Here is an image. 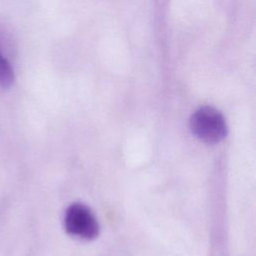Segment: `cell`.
I'll list each match as a JSON object with an SVG mask.
<instances>
[{
	"label": "cell",
	"instance_id": "6da1fadb",
	"mask_svg": "<svg viewBox=\"0 0 256 256\" xmlns=\"http://www.w3.org/2000/svg\"><path fill=\"white\" fill-rule=\"evenodd\" d=\"M190 128L198 139L209 144L220 142L227 133L223 115L210 106L201 107L193 113L190 118Z\"/></svg>",
	"mask_w": 256,
	"mask_h": 256
},
{
	"label": "cell",
	"instance_id": "7a4b0ae2",
	"mask_svg": "<svg viewBox=\"0 0 256 256\" xmlns=\"http://www.w3.org/2000/svg\"><path fill=\"white\" fill-rule=\"evenodd\" d=\"M66 231L76 237L91 240L98 236L99 225L91 210L83 204L71 205L65 213Z\"/></svg>",
	"mask_w": 256,
	"mask_h": 256
},
{
	"label": "cell",
	"instance_id": "3957f363",
	"mask_svg": "<svg viewBox=\"0 0 256 256\" xmlns=\"http://www.w3.org/2000/svg\"><path fill=\"white\" fill-rule=\"evenodd\" d=\"M14 80L13 69L9 62L0 54V86L9 87Z\"/></svg>",
	"mask_w": 256,
	"mask_h": 256
}]
</instances>
